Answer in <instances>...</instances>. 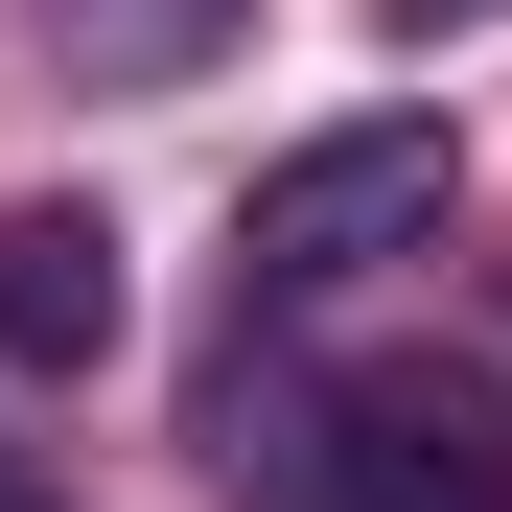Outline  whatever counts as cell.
<instances>
[{
  "label": "cell",
  "mask_w": 512,
  "mask_h": 512,
  "mask_svg": "<svg viewBox=\"0 0 512 512\" xmlns=\"http://www.w3.org/2000/svg\"><path fill=\"white\" fill-rule=\"evenodd\" d=\"M0 512H47V489H24V466H0Z\"/></svg>",
  "instance_id": "cell-6"
},
{
  "label": "cell",
  "mask_w": 512,
  "mask_h": 512,
  "mask_svg": "<svg viewBox=\"0 0 512 512\" xmlns=\"http://www.w3.org/2000/svg\"><path fill=\"white\" fill-rule=\"evenodd\" d=\"M117 350V233L94 210H0V373H94Z\"/></svg>",
  "instance_id": "cell-3"
},
{
  "label": "cell",
  "mask_w": 512,
  "mask_h": 512,
  "mask_svg": "<svg viewBox=\"0 0 512 512\" xmlns=\"http://www.w3.org/2000/svg\"><path fill=\"white\" fill-rule=\"evenodd\" d=\"M443 210H466L443 117H326L303 163H256L233 187V350L303 326V303H350V280H396V256H443Z\"/></svg>",
  "instance_id": "cell-2"
},
{
  "label": "cell",
  "mask_w": 512,
  "mask_h": 512,
  "mask_svg": "<svg viewBox=\"0 0 512 512\" xmlns=\"http://www.w3.org/2000/svg\"><path fill=\"white\" fill-rule=\"evenodd\" d=\"M210 466L233 512H512V396L443 350H350V373H210Z\"/></svg>",
  "instance_id": "cell-1"
},
{
  "label": "cell",
  "mask_w": 512,
  "mask_h": 512,
  "mask_svg": "<svg viewBox=\"0 0 512 512\" xmlns=\"http://www.w3.org/2000/svg\"><path fill=\"white\" fill-rule=\"evenodd\" d=\"M373 24H396V47H443V24H512V0H373Z\"/></svg>",
  "instance_id": "cell-5"
},
{
  "label": "cell",
  "mask_w": 512,
  "mask_h": 512,
  "mask_svg": "<svg viewBox=\"0 0 512 512\" xmlns=\"http://www.w3.org/2000/svg\"><path fill=\"white\" fill-rule=\"evenodd\" d=\"M24 24H47V70H70V94H187L256 0H24Z\"/></svg>",
  "instance_id": "cell-4"
}]
</instances>
